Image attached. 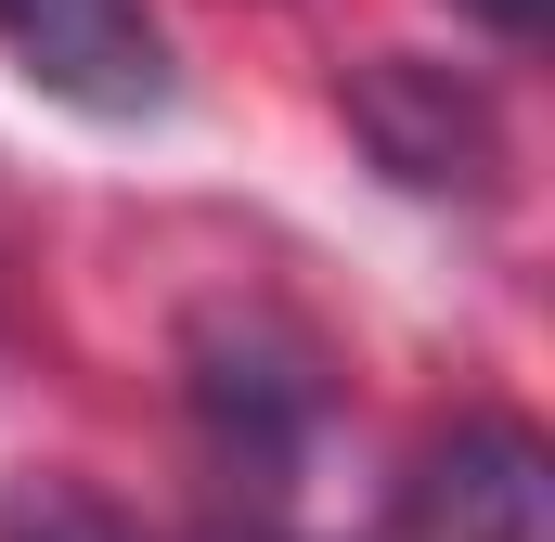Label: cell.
Segmentation results:
<instances>
[{"label": "cell", "instance_id": "obj_1", "mask_svg": "<svg viewBox=\"0 0 555 542\" xmlns=\"http://www.w3.org/2000/svg\"><path fill=\"white\" fill-rule=\"evenodd\" d=\"M181 401H194V439H207L246 491H284V478L310 465L336 388H323L310 323H284L272 297H220V310L181 323Z\"/></svg>", "mask_w": 555, "mask_h": 542}, {"label": "cell", "instance_id": "obj_2", "mask_svg": "<svg viewBox=\"0 0 555 542\" xmlns=\"http://www.w3.org/2000/svg\"><path fill=\"white\" fill-rule=\"evenodd\" d=\"M336 104H349L362 155H375L401 194H491V181H504V117H491V91L452 78V65H426V52L349 65Z\"/></svg>", "mask_w": 555, "mask_h": 542}, {"label": "cell", "instance_id": "obj_3", "mask_svg": "<svg viewBox=\"0 0 555 542\" xmlns=\"http://www.w3.org/2000/svg\"><path fill=\"white\" fill-rule=\"evenodd\" d=\"M388 542H555V465L517 413H452L414 452Z\"/></svg>", "mask_w": 555, "mask_h": 542}, {"label": "cell", "instance_id": "obj_4", "mask_svg": "<svg viewBox=\"0 0 555 542\" xmlns=\"http://www.w3.org/2000/svg\"><path fill=\"white\" fill-rule=\"evenodd\" d=\"M0 52H13L26 91L78 104L104 130H130V117L168 104V26H155V0H0Z\"/></svg>", "mask_w": 555, "mask_h": 542}, {"label": "cell", "instance_id": "obj_5", "mask_svg": "<svg viewBox=\"0 0 555 542\" xmlns=\"http://www.w3.org/2000/svg\"><path fill=\"white\" fill-rule=\"evenodd\" d=\"M0 542H142L117 504H91L78 478H13L0 491Z\"/></svg>", "mask_w": 555, "mask_h": 542}, {"label": "cell", "instance_id": "obj_6", "mask_svg": "<svg viewBox=\"0 0 555 542\" xmlns=\"http://www.w3.org/2000/svg\"><path fill=\"white\" fill-rule=\"evenodd\" d=\"M465 13H478V26H504V39H530V26H543V0H465Z\"/></svg>", "mask_w": 555, "mask_h": 542}, {"label": "cell", "instance_id": "obj_7", "mask_svg": "<svg viewBox=\"0 0 555 542\" xmlns=\"http://www.w3.org/2000/svg\"><path fill=\"white\" fill-rule=\"evenodd\" d=\"M194 542H284V530H259V517H246V530H194Z\"/></svg>", "mask_w": 555, "mask_h": 542}]
</instances>
